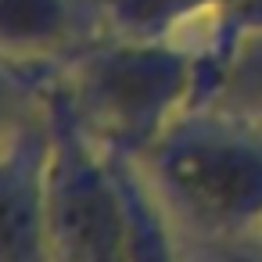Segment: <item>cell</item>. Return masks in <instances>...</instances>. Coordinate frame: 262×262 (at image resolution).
<instances>
[{"instance_id": "obj_10", "label": "cell", "mask_w": 262, "mask_h": 262, "mask_svg": "<svg viewBox=\"0 0 262 262\" xmlns=\"http://www.w3.org/2000/svg\"><path fill=\"white\" fill-rule=\"evenodd\" d=\"M230 262H262V255H233L230 251Z\"/></svg>"}, {"instance_id": "obj_3", "label": "cell", "mask_w": 262, "mask_h": 262, "mask_svg": "<svg viewBox=\"0 0 262 262\" xmlns=\"http://www.w3.org/2000/svg\"><path fill=\"white\" fill-rule=\"evenodd\" d=\"M47 241L51 262H129V215L104 158L51 83L47 94Z\"/></svg>"}, {"instance_id": "obj_5", "label": "cell", "mask_w": 262, "mask_h": 262, "mask_svg": "<svg viewBox=\"0 0 262 262\" xmlns=\"http://www.w3.org/2000/svg\"><path fill=\"white\" fill-rule=\"evenodd\" d=\"M90 0H0V54L43 61L79 40Z\"/></svg>"}, {"instance_id": "obj_6", "label": "cell", "mask_w": 262, "mask_h": 262, "mask_svg": "<svg viewBox=\"0 0 262 262\" xmlns=\"http://www.w3.org/2000/svg\"><path fill=\"white\" fill-rule=\"evenodd\" d=\"M223 4L226 0H90V11L112 36L169 40L198 15H219Z\"/></svg>"}, {"instance_id": "obj_8", "label": "cell", "mask_w": 262, "mask_h": 262, "mask_svg": "<svg viewBox=\"0 0 262 262\" xmlns=\"http://www.w3.org/2000/svg\"><path fill=\"white\" fill-rule=\"evenodd\" d=\"M51 83L54 72L47 61H15L0 54V140L47 115Z\"/></svg>"}, {"instance_id": "obj_1", "label": "cell", "mask_w": 262, "mask_h": 262, "mask_svg": "<svg viewBox=\"0 0 262 262\" xmlns=\"http://www.w3.org/2000/svg\"><path fill=\"white\" fill-rule=\"evenodd\" d=\"M54 90L104 158L137 162L180 112L194 108L198 51L169 40L108 36L54 72Z\"/></svg>"}, {"instance_id": "obj_9", "label": "cell", "mask_w": 262, "mask_h": 262, "mask_svg": "<svg viewBox=\"0 0 262 262\" xmlns=\"http://www.w3.org/2000/svg\"><path fill=\"white\" fill-rule=\"evenodd\" d=\"M112 165H115V176L126 198V215H129V262H176L162 212L151 201L147 187L137 180L133 162H112Z\"/></svg>"}, {"instance_id": "obj_4", "label": "cell", "mask_w": 262, "mask_h": 262, "mask_svg": "<svg viewBox=\"0 0 262 262\" xmlns=\"http://www.w3.org/2000/svg\"><path fill=\"white\" fill-rule=\"evenodd\" d=\"M47 115L0 140V262H51Z\"/></svg>"}, {"instance_id": "obj_7", "label": "cell", "mask_w": 262, "mask_h": 262, "mask_svg": "<svg viewBox=\"0 0 262 262\" xmlns=\"http://www.w3.org/2000/svg\"><path fill=\"white\" fill-rule=\"evenodd\" d=\"M201 104H212V108H223L230 115L262 122V33L244 36L230 51V58L208 79Z\"/></svg>"}, {"instance_id": "obj_2", "label": "cell", "mask_w": 262, "mask_h": 262, "mask_svg": "<svg viewBox=\"0 0 262 262\" xmlns=\"http://www.w3.org/2000/svg\"><path fill=\"white\" fill-rule=\"evenodd\" d=\"M169 201L201 230L237 237L262 226V129L201 104L180 112L144 155Z\"/></svg>"}]
</instances>
